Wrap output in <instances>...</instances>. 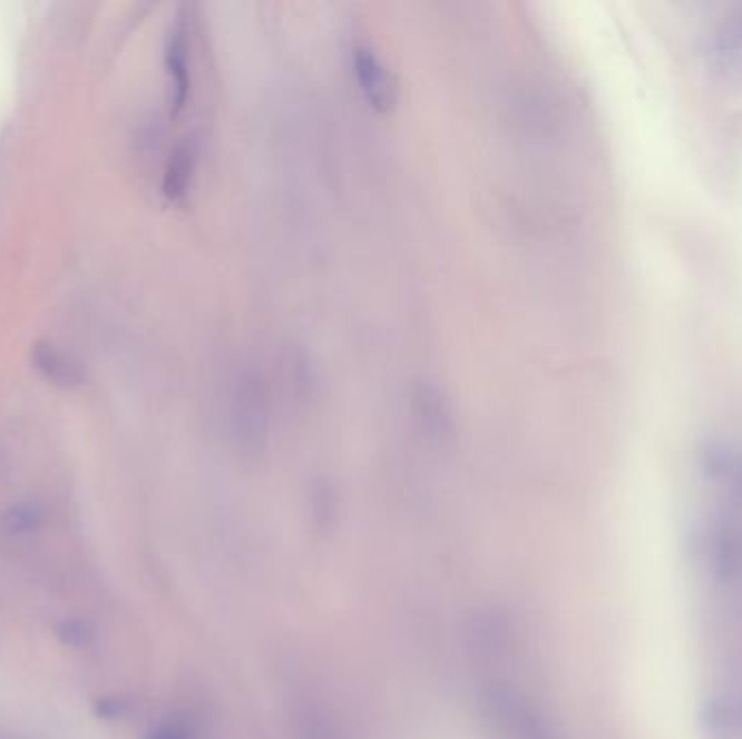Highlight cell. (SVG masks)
<instances>
[{
  "mask_svg": "<svg viewBox=\"0 0 742 739\" xmlns=\"http://www.w3.org/2000/svg\"><path fill=\"white\" fill-rule=\"evenodd\" d=\"M228 423L237 441L247 447H258L265 443L270 430V406L263 380L244 371L233 380L228 393Z\"/></svg>",
  "mask_w": 742,
  "mask_h": 739,
  "instance_id": "6da1fadb",
  "label": "cell"
},
{
  "mask_svg": "<svg viewBox=\"0 0 742 739\" xmlns=\"http://www.w3.org/2000/svg\"><path fill=\"white\" fill-rule=\"evenodd\" d=\"M485 713L499 739H551L545 718L517 690L491 688L485 699Z\"/></svg>",
  "mask_w": 742,
  "mask_h": 739,
  "instance_id": "7a4b0ae2",
  "label": "cell"
},
{
  "mask_svg": "<svg viewBox=\"0 0 742 739\" xmlns=\"http://www.w3.org/2000/svg\"><path fill=\"white\" fill-rule=\"evenodd\" d=\"M352 72L363 98L375 111H389L398 102L400 85L384 59L370 43H357L352 48Z\"/></svg>",
  "mask_w": 742,
  "mask_h": 739,
  "instance_id": "3957f363",
  "label": "cell"
},
{
  "mask_svg": "<svg viewBox=\"0 0 742 739\" xmlns=\"http://www.w3.org/2000/svg\"><path fill=\"white\" fill-rule=\"evenodd\" d=\"M165 70L169 82L172 116H180L192 96V40L187 18H178L167 36Z\"/></svg>",
  "mask_w": 742,
  "mask_h": 739,
  "instance_id": "277c9868",
  "label": "cell"
},
{
  "mask_svg": "<svg viewBox=\"0 0 742 739\" xmlns=\"http://www.w3.org/2000/svg\"><path fill=\"white\" fill-rule=\"evenodd\" d=\"M707 57L719 75L742 81V2L728 9L710 29Z\"/></svg>",
  "mask_w": 742,
  "mask_h": 739,
  "instance_id": "5b68a950",
  "label": "cell"
},
{
  "mask_svg": "<svg viewBox=\"0 0 742 739\" xmlns=\"http://www.w3.org/2000/svg\"><path fill=\"white\" fill-rule=\"evenodd\" d=\"M412 418L430 439H443L452 432L450 400L435 382H417L411 393Z\"/></svg>",
  "mask_w": 742,
  "mask_h": 739,
  "instance_id": "8992f818",
  "label": "cell"
},
{
  "mask_svg": "<svg viewBox=\"0 0 742 739\" xmlns=\"http://www.w3.org/2000/svg\"><path fill=\"white\" fill-rule=\"evenodd\" d=\"M198 165V148L194 139H183L169 155V161L165 167L164 194L167 200L178 203L183 200L194 183Z\"/></svg>",
  "mask_w": 742,
  "mask_h": 739,
  "instance_id": "52a82bcc",
  "label": "cell"
},
{
  "mask_svg": "<svg viewBox=\"0 0 742 739\" xmlns=\"http://www.w3.org/2000/svg\"><path fill=\"white\" fill-rule=\"evenodd\" d=\"M293 722L297 739H345L329 711L311 700L297 704Z\"/></svg>",
  "mask_w": 742,
  "mask_h": 739,
  "instance_id": "ba28073f",
  "label": "cell"
},
{
  "mask_svg": "<svg viewBox=\"0 0 742 739\" xmlns=\"http://www.w3.org/2000/svg\"><path fill=\"white\" fill-rule=\"evenodd\" d=\"M33 361L36 367L46 375V380H50L52 384L59 386H77L81 382V373L77 370V365H72L59 349H55L48 343H40L33 352Z\"/></svg>",
  "mask_w": 742,
  "mask_h": 739,
  "instance_id": "9c48e42d",
  "label": "cell"
},
{
  "mask_svg": "<svg viewBox=\"0 0 742 739\" xmlns=\"http://www.w3.org/2000/svg\"><path fill=\"white\" fill-rule=\"evenodd\" d=\"M148 739H196V731L187 720L174 718L162 722Z\"/></svg>",
  "mask_w": 742,
  "mask_h": 739,
  "instance_id": "30bf717a",
  "label": "cell"
},
{
  "mask_svg": "<svg viewBox=\"0 0 742 739\" xmlns=\"http://www.w3.org/2000/svg\"><path fill=\"white\" fill-rule=\"evenodd\" d=\"M11 516H18V519H22V516H25V512H22V510H13V514H11ZM13 528H16V530H29V528H33V516H29V521H27V523H22V521H20V523H16Z\"/></svg>",
  "mask_w": 742,
  "mask_h": 739,
  "instance_id": "8fae6325",
  "label": "cell"
}]
</instances>
